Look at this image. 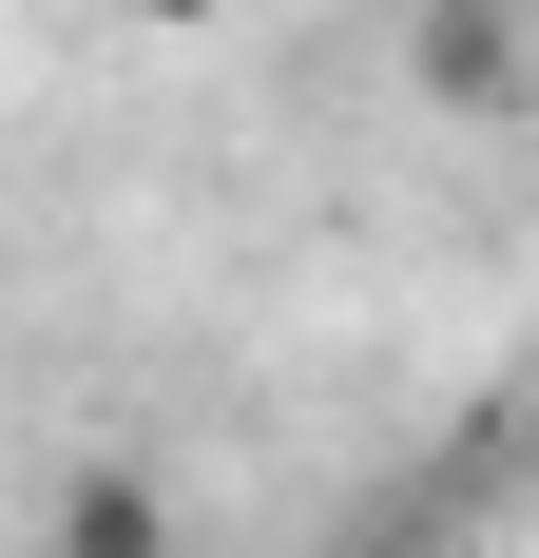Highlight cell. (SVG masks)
<instances>
[{"mask_svg": "<svg viewBox=\"0 0 539 558\" xmlns=\"http://www.w3.org/2000/svg\"><path fill=\"white\" fill-rule=\"evenodd\" d=\"M405 58H424V97L443 116H520V0H424V20H405Z\"/></svg>", "mask_w": 539, "mask_h": 558, "instance_id": "obj_1", "label": "cell"}, {"mask_svg": "<svg viewBox=\"0 0 539 558\" xmlns=\"http://www.w3.org/2000/svg\"><path fill=\"white\" fill-rule=\"evenodd\" d=\"M58 558H173L155 462H77V482H58Z\"/></svg>", "mask_w": 539, "mask_h": 558, "instance_id": "obj_2", "label": "cell"}, {"mask_svg": "<svg viewBox=\"0 0 539 558\" xmlns=\"http://www.w3.org/2000/svg\"><path fill=\"white\" fill-rule=\"evenodd\" d=\"M116 20H173V39H193V20H231V0H116Z\"/></svg>", "mask_w": 539, "mask_h": 558, "instance_id": "obj_3", "label": "cell"}]
</instances>
